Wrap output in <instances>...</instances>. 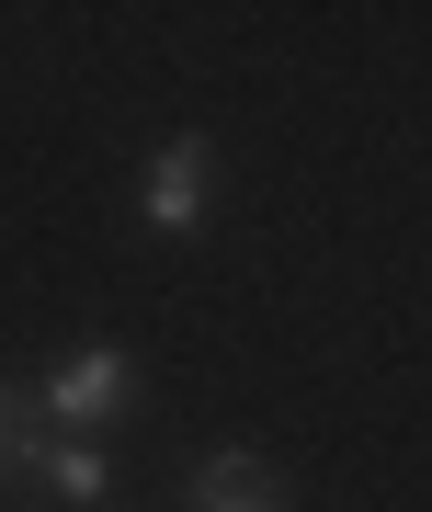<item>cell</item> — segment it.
Segmentation results:
<instances>
[{"label": "cell", "mask_w": 432, "mask_h": 512, "mask_svg": "<svg viewBox=\"0 0 432 512\" xmlns=\"http://www.w3.org/2000/svg\"><path fill=\"white\" fill-rule=\"evenodd\" d=\"M126 399H137V353H126V342H91V353H69V365L35 387V410H46V421H69V433L114 421Z\"/></svg>", "instance_id": "6da1fadb"}, {"label": "cell", "mask_w": 432, "mask_h": 512, "mask_svg": "<svg viewBox=\"0 0 432 512\" xmlns=\"http://www.w3.org/2000/svg\"><path fill=\"white\" fill-rule=\"evenodd\" d=\"M35 456H46V410H35V399H23V387H12V376H0V490H12V478H23V467H35Z\"/></svg>", "instance_id": "277c9868"}, {"label": "cell", "mask_w": 432, "mask_h": 512, "mask_svg": "<svg viewBox=\"0 0 432 512\" xmlns=\"http://www.w3.org/2000/svg\"><path fill=\"white\" fill-rule=\"evenodd\" d=\"M205 205H216V137H171L160 160H148V194H137L148 239H194Z\"/></svg>", "instance_id": "7a4b0ae2"}, {"label": "cell", "mask_w": 432, "mask_h": 512, "mask_svg": "<svg viewBox=\"0 0 432 512\" xmlns=\"http://www.w3.org/2000/svg\"><path fill=\"white\" fill-rule=\"evenodd\" d=\"M194 490H205V512H285V501L262 490V456H239V444L194 467Z\"/></svg>", "instance_id": "3957f363"}, {"label": "cell", "mask_w": 432, "mask_h": 512, "mask_svg": "<svg viewBox=\"0 0 432 512\" xmlns=\"http://www.w3.org/2000/svg\"><path fill=\"white\" fill-rule=\"evenodd\" d=\"M35 478H46L57 501H103V490H114V467H103V444H46V456H35Z\"/></svg>", "instance_id": "5b68a950"}]
</instances>
